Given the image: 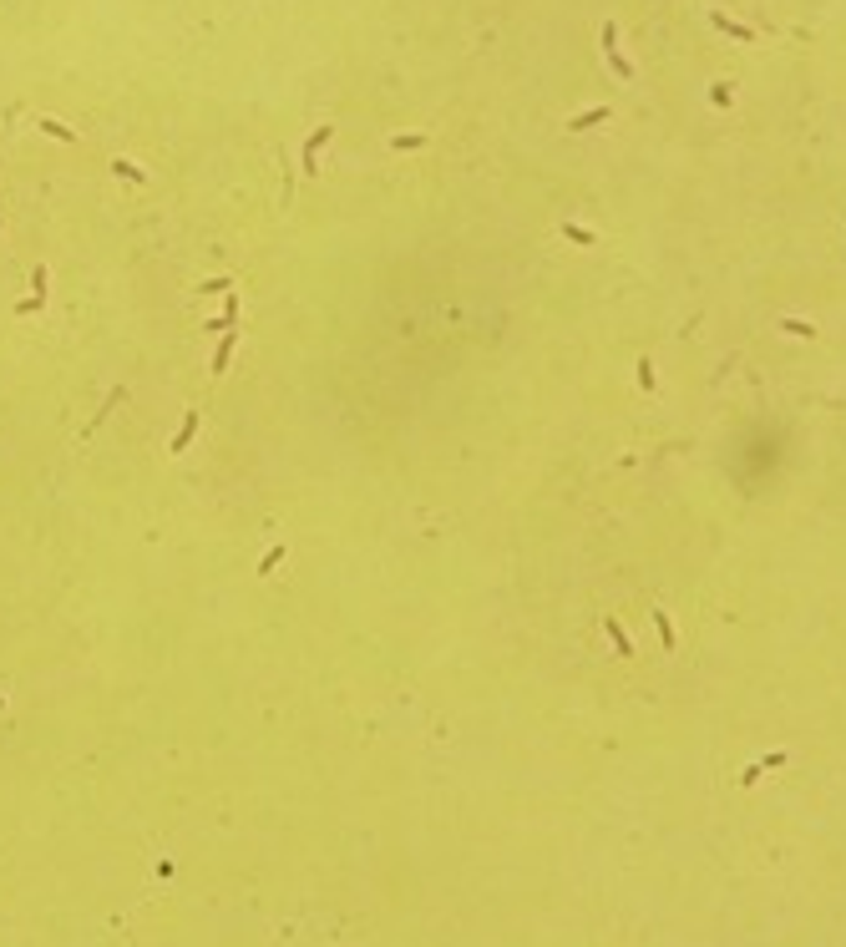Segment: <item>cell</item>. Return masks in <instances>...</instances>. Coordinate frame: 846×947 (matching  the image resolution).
Listing matches in <instances>:
<instances>
[{"label":"cell","instance_id":"277c9868","mask_svg":"<svg viewBox=\"0 0 846 947\" xmlns=\"http://www.w3.org/2000/svg\"><path fill=\"white\" fill-rule=\"evenodd\" d=\"M233 344H238V335H223V339H219V350H213V375H223V370H228Z\"/></svg>","mask_w":846,"mask_h":947},{"label":"cell","instance_id":"5b68a950","mask_svg":"<svg viewBox=\"0 0 846 947\" xmlns=\"http://www.w3.org/2000/svg\"><path fill=\"white\" fill-rule=\"evenodd\" d=\"M233 319H238V299L228 294V299H223V314H219V319H203V330H228Z\"/></svg>","mask_w":846,"mask_h":947},{"label":"cell","instance_id":"8992f818","mask_svg":"<svg viewBox=\"0 0 846 947\" xmlns=\"http://www.w3.org/2000/svg\"><path fill=\"white\" fill-rule=\"evenodd\" d=\"M603 629H609V638H613V649L628 659V654H634V643H628V633H623V623L618 618H609V623H603Z\"/></svg>","mask_w":846,"mask_h":947},{"label":"cell","instance_id":"8fae6325","mask_svg":"<svg viewBox=\"0 0 846 947\" xmlns=\"http://www.w3.org/2000/svg\"><path fill=\"white\" fill-rule=\"evenodd\" d=\"M233 289V279L228 274H219V279H203V294H228Z\"/></svg>","mask_w":846,"mask_h":947},{"label":"cell","instance_id":"7a4b0ae2","mask_svg":"<svg viewBox=\"0 0 846 947\" xmlns=\"http://www.w3.org/2000/svg\"><path fill=\"white\" fill-rule=\"evenodd\" d=\"M335 137V122H324L319 132H310V142H305V172H314V157H319V147Z\"/></svg>","mask_w":846,"mask_h":947},{"label":"cell","instance_id":"3957f363","mask_svg":"<svg viewBox=\"0 0 846 947\" xmlns=\"http://www.w3.org/2000/svg\"><path fill=\"white\" fill-rule=\"evenodd\" d=\"M775 765H786V750H775V755H765V760H755L745 775H740V785H755V780H761V775L765 770H775Z\"/></svg>","mask_w":846,"mask_h":947},{"label":"cell","instance_id":"ba28073f","mask_svg":"<svg viewBox=\"0 0 846 947\" xmlns=\"http://www.w3.org/2000/svg\"><path fill=\"white\" fill-rule=\"evenodd\" d=\"M279 563H284V542H274V547H269L264 557H258V573H264V577H269V573H274Z\"/></svg>","mask_w":846,"mask_h":947},{"label":"cell","instance_id":"5bb4252c","mask_svg":"<svg viewBox=\"0 0 846 947\" xmlns=\"http://www.w3.org/2000/svg\"><path fill=\"white\" fill-rule=\"evenodd\" d=\"M41 304H46V299H41V294H31V299H20V304H15V314H36Z\"/></svg>","mask_w":846,"mask_h":947},{"label":"cell","instance_id":"4fadbf2b","mask_svg":"<svg viewBox=\"0 0 846 947\" xmlns=\"http://www.w3.org/2000/svg\"><path fill=\"white\" fill-rule=\"evenodd\" d=\"M31 284H36V294L46 299V284H51V274H46V264H36V274H31Z\"/></svg>","mask_w":846,"mask_h":947},{"label":"cell","instance_id":"9a60e30c","mask_svg":"<svg viewBox=\"0 0 846 947\" xmlns=\"http://www.w3.org/2000/svg\"><path fill=\"white\" fill-rule=\"evenodd\" d=\"M421 142H426L421 132H410V137H405V132H401V137H390V147H421Z\"/></svg>","mask_w":846,"mask_h":947},{"label":"cell","instance_id":"9c48e42d","mask_svg":"<svg viewBox=\"0 0 846 947\" xmlns=\"http://www.w3.org/2000/svg\"><path fill=\"white\" fill-rule=\"evenodd\" d=\"M112 172H117V178H127V183H147V172H142L137 162H122V157L112 162Z\"/></svg>","mask_w":846,"mask_h":947},{"label":"cell","instance_id":"52a82bcc","mask_svg":"<svg viewBox=\"0 0 846 947\" xmlns=\"http://www.w3.org/2000/svg\"><path fill=\"white\" fill-rule=\"evenodd\" d=\"M41 132H46V137H56V142H76V132H71V127H61L56 117H41Z\"/></svg>","mask_w":846,"mask_h":947},{"label":"cell","instance_id":"30bf717a","mask_svg":"<svg viewBox=\"0 0 846 947\" xmlns=\"http://www.w3.org/2000/svg\"><path fill=\"white\" fill-rule=\"evenodd\" d=\"M562 239H568V244H598L593 233H588V228H578V223H568V228H562Z\"/></svg>","mask_w":846,"mask_h":947},{"label":"cell","instance_id":"2e32d148","mask_svg":"<svg viewBox=\"0 0 846 947\" xmlns=\"http://www.w3.org/2000/svg\"><path fill=\"white\" fill-rule=\"evenodd\" d=\"M0 709H6V694H0Z\"/></svg>","mask_w":846,"mask_h":947},{"label":"cell","instance_id":"6da1fadb","mask_svg":"<svg viewBox=\"0 0 846 947\" xmlns=\"http://www.w3.org/2000/svg\"><path fill=\"white\" fill-rule=\"evenodd\" d=\"M198 421H203L198 411H188V416H183V426H178V436H172V446H167V451H172V456H183V451L193 446V436H198Z\"/></svg>","mask_w":846,"mask_h":947},{"label":"cell","instance_id":"7c38bea8","mask_svg":"<svg viewBox=\"0 0 846 947\" xmlns=\"http://www.w3.org/2000/svg\"><path fill=\"white\" fill-rule=\"evenodd\" d=\"M654 623H659V638H664V649H674V629H669V618L654 608Z\"/></svg>","mask_w":846,"mask_h":947}]
</instances>
